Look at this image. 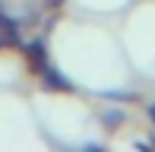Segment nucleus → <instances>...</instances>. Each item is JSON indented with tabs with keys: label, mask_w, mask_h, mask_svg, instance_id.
Listing matches in <instances>:
<instances>
[{
	"label": "nucleus",
	"mask_w": 155,
	"mask_h": 152,
	"mask_svg": "<svg viewBox=\"0 0 155 152\" xmlns=\"http://www.w3.org/2000/svg\"><path fill=\"white\" fill-rule=\"evenodd\" d=\"M41 73H45V76H41V79H45V86L54 89V92H70V89H73V82H70L60 70H54V67L45 64V67H41Z\"/></svg>",
	"instance_id": "1"
},
{
	"label": "nucleus",
	"mask_w": 155,
	"mask_h": 152,
	"mask_svg": "<svg viewBox=\"0 0 155 152\" xmlns=\"http://www.w3.org/2000/svg\"><path fill=\"white\" fill-rule=\"evenodd\" d=\"M22 54H25V60H29L35 70H41V67L48 64V54H45V45H41V41H25Z\"/></svg>",
	"instance_id": "2"
},
{
	"label": "nucleus",
	"mask_w": 155,
	"mask_h": 152,
	"mask_svg": "<svg viewBox=\"0 0 155 152\" xmlns=\"http://www.w3.org/2000/svg\"><path fill=\"white\" fill-rule=\"evenodd\" d=\"M0 32H19V19L10 16V13L3 10V3H0Z\"/></svg>",
	"instance_id": "3"
},
{
	"label": "nucleus",
	"mask_w": 155,
	"mask_h": 152,
	"mask_svg": "<svg viewBox=\"0 0 155 152\" xmlns=\"http://www.w3.org/2000/svg\"><path fill=\"white\" fill-rule=\"evenodd\" d=\"M101 121H104V124H114V127H120V124H124V111L108 108V111H101Z\"/></svg>",
	"instance_id": "4"
},
{
	"label": "nucleus",
	"mask_w": 155,
	"mask_h": 152,
	"mask_svg": "<svg viewBox=\"0 0 155 152\" xmlns=\"http://www.w3.org/2000/svg\"><path fill=\"white\" fill-rule=\"evenodd\" d=\"M41 3H45V6H48V10H54V6H60V3H63V0H41Z\"/></svg>",
	"instance_id": "5"
},
{
	"label": "nucleus",
	"mask_w": 155,
	"mask_h": 152,
	"mask_svg": "<svg viewBox=\"0 0 155 152\" xmlns=\"http://www.w3.org/2000/svg\"><path fill=\"white\" fill-rule=\"evenodd\" d=\"M149 117H152V124H155V101L149 105Z\"/></svg>",
	"instance_id": "6"
}]
</instances>
